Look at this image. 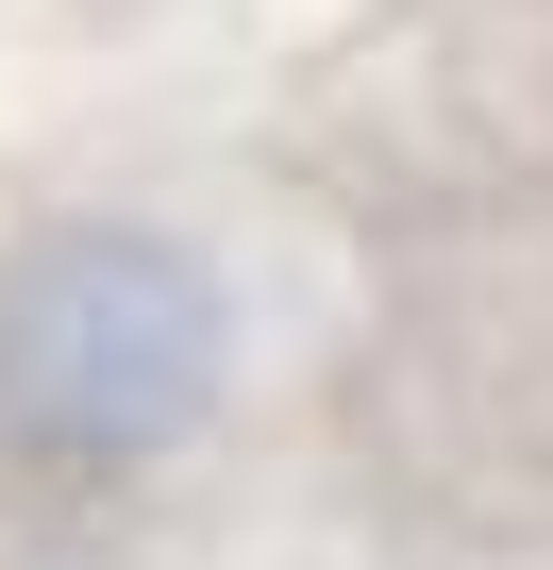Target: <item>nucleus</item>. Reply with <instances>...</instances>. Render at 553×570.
<instances>
[{"label": "nucleus", "mask_w": 553, "mask_h": 570, "mask_svg": "<svg viewBox=\"0 0 553 570\" xmlns=\"http://www.w3.org/2000/svg\"><path fill=\"white\" fill-rule=\"evenodd\" d=\"M235 386V285L151 218H51L0 252V436L34 470H151Z\"/></svg>", "instance_id": "f257e3e1"}]
</instances>
